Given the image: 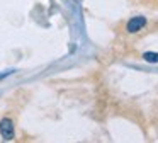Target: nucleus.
I'll list each match as a JSON object with an SVG mask.
<instances>
[{"instance_id":"f257e3e1","label":"nucleus","mask_w":158,"mask_h":143,"mask_svg":"<svg viewBox=\"0 0 158 143\" xmlns=\"http://www.w3.org/2000/svg\"><path fill=\"white\" fill-rule=\"evenodd\" d=\"M144 26H146V19H144L143 15H138V17H133V19L127 20L126 31L131 34H134V32H139L141 29H144Z\"/></svg>"},{"instance_id":"f03ea898","label":"nucleus","mask_w":158,"mask_h":143,"mask_svg":"<svg viewBox=\"0 0 158 143\" xmlns=\"http://www.w3.org/2000/svg\"><path fill=\"white\" fill-rule=\"evenodd\" d=\"M0 135L4 136L5 140H14V124H12L10 119H2L0 121Z\"/></svg>"},{"instance_id":"7ed1b4c3","label":"nucleus","mask_w":158,"mask_h":143,"mask_svg":"<svg viewBox=\"0 0 158 143\" xmlns=\"http://www.w3.org/2000/svg\"><path fill=\"white\" fill-rule=\"evenodd\" d=\"M143 58L150 63H158V53H153V51H148V53L143 54Z\"/></svg>"}]
</instances>
